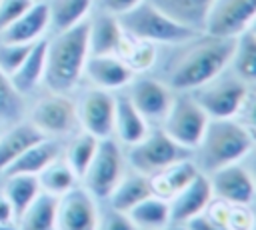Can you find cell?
Masks as SVG:
<instances>
[{
  "mask_svg": "<svg viewBox=\"0 0 256 230\" xmlns=\"http://www.w3.org/2000/svg\"><path fill=\"white\" fill-rule=\"evenodd\" d=\"M232 50V38L198 34L172 64L166 84L174 92H194L202 88L204 84L222 76V72L230 66Z\"/></svg>",
  "mask_w": 256,
  "mask_h": 230,
  "instance_id": "obj_1",
  "label": "cell"
},
{
  "mask_svg": "<svg viewBox=\"0 0 256 230\" xmlns=\"http://www.w3.org/2000/svg\"><path fill=\"white\" fill-rule=\"evenodd\" d=\"M90 56L88 42V20L80 22L74 28L56 32L48 40L46 52V74L44 84L50 92H72L78 82L84 78L86 60Z\"/></svg>",
  "mask_w": 256,
  "mask_h": 230,
  "instance_id": "obj_2",
  "label": "cell"
},
{
  "mask_svg": "<svg viewBox=\"0 0 256 230\" xmlns=\"http://www.w3.org/2000/svg\"><path fill=\"white\" fill-rule=\"evenodd\" d=\"M256 140L236 118H210L202 142L194 152H198V168L204 174H212L228 164L244 162Z\"/></svg>",
  "mask_w": 256,
  "mask_h": 230,
  "instance_id": "obj_3",
  "label": "cell"
},
{
  "mask_svg": "<svg viewBox=\"0 0 256 230\" xmlns=\"http://www.w3.org/2000/svg\"><path fill=\"white\" fill-rule=\"evenodd\" d=\"M118 18L128 34L152 42L156 46H182L188 44L198 34H202L174 20L170 14L154 6L150 0H144L142 4H138L136 8H132L130 12Z\"/></svg>",
  "mask_w": 256,
  "mask_h": 230,
  "instance_id": "obj_4",
  "label": "cell"
},
{
  "mask_svg": "<svg viewBox=\"0 0 256 230\" xmlns=\"http://www.w3.org/2000/svg\"><path fill=\"white\" fill-rule=\"evenodd\" d=\"M210 118L204 112V108L198 104L194 94L180 92V96H174V102L162 120L160 128L182 148L194 152L198 144L202 142V136L206 132Z\"/></svg>",
  "mask_w": 256,
  "mask_h": 230,
  "instance_id": "obj_5",
  "label": "cell"
},
{
  "mask_svg": "<svg viewBox=\"0 0 256 230\" xmlns=\"http://www.w3.org/2000/svg\"><path fill=\"white\" fill-rule=\"evenodd\" d=\"M190 154H192L190 150L176 144L158 126V128H150V132L140 142H136L126 150V164L130 166V170H136L144 176H152L154 172L182 158H188Z\"/></svg>",
  "mask_w": 256,
  "mask_h": 230,
  "instance_id": "obj_6",
  "label": "cell"
},
{
  "mask_svg": "<svg viewBox=\"0 0 256 230\" xmlns=\"http://www.w3.org/2000/svg\"><path fill=\"white\" fill-rule=\"evenodd\" d=\"M126 154L122 152V146L114 138H104L98 142L96 154L84 172L80 184L96 198L106 200L110 192L116 188V184L126 174Z\"/></svg>",
  "mask_w": 256,
  "mask_h": 230,
  "instance_id": "obj_7",
  "label": "cell"
},
{
  "mask_svg": "<svg viewBox=\"0 0 256 230\" xmlns=\"http://www.w3.org/2000/svg\"><path fill=\"white\" fill-rule=\"evenodd\" d=\"M28 122H32L48 138L68 136L80 128L76 102L62 92H50L42 96L32 106Z\"/></svg>",
  "mask_w": 256,
  "mask_h": 230,
  "instance_id": "obj_8",
  "label": "cell"
},
{
  "mask_svg": "<svg viewBox=\"0 0 256 230\" xmlns=\"http://www.w3.org/2000/svg\"><path fill=\"white\" fill-rule=\"evenodd\" d=\"M256 20V0H214L202 34L216 38H238L248 32Z\"/></svg>",
  "mask_w": 256,
  "mask_h": 230,
  "instance_id": "obj_9",
  "label": "cell"
},
{
  "mask_svg": "<svg viewBox=\"0 0 256 230\" xmlns=\"http://www.w3.org/2000/svg\"><path fill=\"white\" fill-rule=\"evenodd\" d=\"M248 92V84H244L240 78L218 76L216 80L194 90V98L204 108L208 118H236Z\"/></svg>",
  "mask_w": 256,
  "mask_h": 230,
  "instance_id": "obj_10",
  "label": "cell"
},
{
  "mask_svg": "<svg viewBox=\"0 0 256 230\" xmlns=\"http://www.w3.org/2000/svg\"><path fill=\"white\" fill-rule=\"evenodd\" d=\"M124 90H126L124 94L130 98L136 110L150 122V126L162 124L176 96L174 90L166 82L144 76V74H136Z\"/></svg>",
  "mask_w": 256,
  "mask_h": 230,
  "instance_id": "obj_11",
  "label": "cell"
},
{
  "mask_svg": "<svg viewBox=\"0 0 256 230\" xmlns=\"http://www.w3.org/2000/svg\"><path fill=\"white\" fill-rule=\"evenodd\" d=\"M80 130L96 136L98 140L112 138L114 132V110H116V94L100 88H90L82 94L76 104Z\"/></svg>",
  "mask_w": 256,
  "mask_h": 230,
  "instance_id": "obj_12",
  "label": "cell"
},
{
  "mask_svg": "<svg viewBox=\"0 0 256 230\" xmlns=\"http://www.w3.org/2000/svg\"><path fill=\"white\" fill-rule=\"evenodd\" d=\"M98 222V200L82 184L58 198L56 230H96Z\"/></svg>",
  "mask_w": 256,
  "mask_h": 230,
  "instance_id": "obj_13",
  "label": "cell"
},
{
  "mask_svg": "<svg viewBox=\"0 0 256 230\" xmlns=\"http://www.w3.org/2000/svg\"><path fill=\"white\" fill-rule=\"evenodd\" d=\"M214 198H222L232 204H252L256 198V182L246 164L236 162L208 174Z\"/></svg>",
  "mask_w": 256,
  "mask_h": 230,
  "instance_id": "obj_14",
  "label": "cell"
},
{
  "mask_svg": "<svg viewBox=\"0 0 256 230\" xmlns=\"http://www.w3.org/2000/svg\"><path fill=\"white\" fill-rule=\"evenodd\" d=\"M84 76L94 88L120 92L136 76L116 54H90L86 60Z\"/></svg>",
  "mask_w": 256,
  "mask_h": 230,
  "instance_id": "obj_15",
  "label": "cell"
},
{
  "mask_svg": "<svg viewBox=\"0 0 256 230\" xmlns=\"http://www.w3.org/2000/svg\"><path fill=\"white\" fill-rule=\"evenodd\" d=\"M214 198L212 194V184L208 174L200 172L186 188H182L172 200H170V218L172 224L184 226L190 218L202 214L210 200Z\"/></svg>",
  "mask_w": 256,
  "mask_h": 230,
  "instance_id": "obj_16",
  "label": "cell"
},
{
  "mask_svg": "<svg viewBox=\"0 0 256 230\" xmlns=\"http://www.w3.org/2000/svg\"><path fill=\"white\" fill-rule=\"evenodd\" d=\"M150 122L136 110V106L130 102L126 94H116V110H114V132L112 138L124 146L130 148L136 142H140L150 132Z\"/></svg>",
  "mask_w": 256,
  "mask_h": 230,
  "instance_id": "obj_17",
  "label": "cell"
},
{
  "mask_svg": "<svg viewBox=\"0 0 256 230\" xmlns=\"http://www.w3.org/2000/svg\"><path fill=\"white\" fill-rule=\"evenodd\" d=\"M50 28V8L46 2H32V6L14 22L10 24L0 38L6 42H20V44H34L36 40L44 38L46 30Z\"/></svg>",
  "mask_w": 256,
  "mask_h": 230,
  "instance_id": "obj_18",
  "label": "cell"
},
{
  "mask_svg": "<svg viewBox=\"0 0 256 230\" xmlns=\"http://www.w3.org/2000/svg\"><path fill=\"white\" fill-rule=\"evenodd\" d=\"M198 174H200L198 164L188 156V158H182V160H178V162L154 172L152 176H148V180H150L152 194H156V196H160V198L170 202Z\"/></svg>",
  "mask_w": 256,
  "mask_h": 230,
  "instance_id": "obj_19",
  "label": "cell"
},
{
  "mask_svg": "<svg viewBox=\"0 0 256 230\" xmlns=\"http://www.w3.org/2000/svg\"><path fill=\"white\" fill-rule=\"evenodd\" d=\"M46 52H48V40L40 38L32 44L28 56L18 66V70L10 76L12 88L22 96L34 92L42 82L46 74Z\"/></svg>",
  "mask_w": 256,
  "mask_h": 230,
  "instance_id": "obj_20",
  "label": "cell"
},
{
  "mask_svg": "<svg viewBox=\"0 0 256 230\" xmlns=\"http://www.w3.org/2000/svg\"><path fill=\"white\" fill-rule=\"evenodd\" d=\"M62 156V146L56 138H42L40 142L32 144L24 150L4 172L6 174H34L38 176L48 164Z\"/></svg>",
  "mask_w": 256,
  "mask_h": 230,
  "instance_id": "obj_21",
  "label": "cell"
},
{
  "mask_svg": "<svg viewBox=\"0 0 256 230\" xmlns=\"http://www.w3.org/2000/svg\"><path fill=\"white\" fill-rule=\"evenodd\" d=\"M124 36L120 18L108 12H100L94 20H88L90 54H116V48Z\"/></svg>",
  "mask_w": 256,
  "mask_h": 230,
  "instance_id": "obj_22",
  "label": "cell"
},
{
  "mask_svg": "<svg viewBox=\"0 0 256 230\" xmlns=\"http://www.w3.org/2000/svg\"><path fill=\"white\" fill-rule=\"evenodd\" d=\"M44 136L32 122H18L0 136V172H4L24 150L40 142Z\"/></svg>",
  "mask_w": 256,
  "mask_h": 230,
  "instance_id": "obj_23",
  "label": "cell"
},
{
  "mask_svg": "<svg viewBox=\"0 0 256 230\" xmlns=\"http://www.w3.org/2000/svg\"><path fill=\"white\" fill-rule=\"evenodd\" d=\"M116 56L134 72V74H146L154 68L158 60V46L152 42H146L142 38H136L124 30V36L116 48Z\"/></svg>",
  "mask_w": 256,
  "mask_h": 230,
  "instance_id": "obj_24",
  "label": "cell"
},
{
  "mask_svg": "<svg viewBox=\"0 0 256 230\" xmlns=\"http://www.w3.org/2000/svg\"><path fill=\"white\" fill-rule=\"evenodd\" d=\"M150 194H152V188H150L148 176H144L136 170H130L122 176V180L116 184V188L110 192V196L106 200L112 210L128 212L130 208H134L140 200H144Z\"/></svg>",
  "mask_w": 256,
  "mask_h": 230,
  "instance_id": "obj_25",
  "label": "cell"
},
{
  "mask_svg": "<svg viewBox=\"0 0 256 230\" xmlns=\"http://www.w3.org/2000/svg\"><path fill=\"white\" fill-rule=\"evenodd\" d=\"M126 214L130 216V220L134 222V226L138 230H162L172 224L170 202L156 194L146 196L134 208H130Z\"/></svg>",
  "mask_w": 256,
  "mask_h": 230,
  "instance_id": "obj_26",
  "label": "cell"
},
{
  "mask_svg": "<svg viewBox=\"0 0 256 230\" xmlns=\"http://www.w3.org/2000/svg\"><path fill=\"white\" fill-rule=\"evenodd\" d=\"M58 198L40 192L34 202L16 218L18 230H56Z\"/></svg>",
  "mask_w": 256,
  "mask_h": 230,
  "instance_id": "obj_27",
  "label": "cell"
},
{
  "mask_svg": "<svg viewBox=\"0 0 256 230\" xmlns=\"http://www.w3.org/2000/svg\"><path fill=\"white\" fill-rule=\"evenodd\" d=\"M154 6L170 14L174 20L182 22L184 26L202 32L206 14L214 0H150Z\"/></svg>",
  "mask_w": 256,
  "mask_h": 230,
  "instance_id": "obj_28",
  "label": "cell"
},
{
  "mask_svg": "<svg viewBox=\"0 0 256 230\" xmlns=\"http://www.w3.org/2000/svg\"><path fill=\"white\" fill-rule=\"evenodd\" d=\"M230 66L244 84H256V34L252 30L234 38Z\"/></svg>",
  "mask_w": 256,
  "mask_h": 230,
  "instance_id": "obj_29",
  "label": "cell"
},
{
  "mask_svg": "<svg viewBox=\"0 0 256 230\" xmlns=\"http://www.w3.org/2000/svg\"><path fill=\"white\" fill-rule=\"evenodd\" d=\"M38 182H40V190L50 194V196H64L66 192H70L72 188H76L80 184V178L76 176V172L68 166V162L60 156L56 158L52 164H48L40 174H38Z\"/></svg>",
  "mask_w": 256,
  "mask_h": 230,
  "instance_id": "obj_30",
  "label": "cell"
},
{
  "mask_svg": "<svg viewBox=\"0 0 256 230\" xmlns=\"http://www.w3.org/2000/svg\"><path fill=\"white\" fill-rule=\"evenodd\" d=\"M6 184H4V194L8 202L12 204L14 216L18 218L32 202L34 198L42 192L38 176L34 174H6Z\"/></svg>",
  "mask_w": 256,
  "mask_h": 230,
  "instance_id": "obj_31",
  "label": "cell"
},
{
  "mask_svg": "<svg viewBox=\"0 0 256 230\" xmlns=\"http://www.w3.org/2000/svg\"><path fill=\"white\" fill-rule=\"evenodd\" d=\"M94 0H54L50 8V26L54 32H62L88 20Z\"/></svg>",
  "mask_w": 256,
  "mask_h": 230,
  "instance_id": "obj_32",
  "label": "cell"
},
{
  "mask_svg": "<svg viewBox=\"0 0 256 230\" xmlns=\"http://www.w3.org/2000/svg\"><path fill=\"white\" fill-rule=\"evenodd\" d=\"M98 142H100V140H98L96 136H92V134L80 130V132L74 134V138L70 140V144H68L66 150H64V156H62V158L68 162V166L76 172V176H78L80 180H82L84 172L88 170V166H90V162H92V158H94V154H96Z\"/></svg>",
  "mask_w": 256,
  "mask_h": 230,
  "instance_id": "obj_33",
  "label": "cell"
},
{
  "mask_svg": "<svg viewBox=\"0 0 256 230\" xmlns=\"http://www.w3.org/2000/svg\"><path fill=\"white\" fill-rule=\"evenodd\" d=\"M32 44H20V42H0V72L4 76H12L18 66L24 62V58L28 56Z\"/></svg>",
  "mask_w": 256,
  "mask_h": 230,
  "instance_id": "obj_34",
  "label": "cell"
},
{
  "mask_svg": "<svg viewBox=\"0 0 256 230\" xmlns=\"http://www.w3.org/2000/svg\"><path fill=\"white\" fill-rule=\"evenodd\" d=\"M256 222V212L250 204H232L226 214V230H252Z\"/></svg>",
  "mask_w": 256,
  "mask_h": 230,
  "instance_id": "obj_35",
  "label": "cell"
},
{
  "mask_svg": "<svg viewBox=\"0 0 256 230\" xmlns=\"http://www.w3.org/2000/svg\"><path fill=\"white\" fill-rule=\"evenodd\" d=\"M34 0H0V34L14 24L30 6Z\"/></svg>",
  "mask_w": 256,
  "mask_h": 230,
  "instance_id": "obj_36",
  "label": "cell"
},
{
  "mask_svg": "<svg viewBox=\"0 0 256 230\" xmlns=\"http://www.w3.org/2000/svg\"><path fill=\"white\" fill-rule=\"evenodd\" d=\"M96 230H138V228L134 226V222L126 212H118L110 208L106 214H100V222Z\"/></svg>",
  "mask_w": 256,
  "mask_h": 230,
  "instance_id": "obj_37",
  "label": "cell"
},
{
  "mask_svg": "<svg viewBox=\"0 0 256 230\" xmlns=\"http://www.w3.org/2000/svg\"><path fill=\"white\" fill-rule=\"evenodd\" d=\"M236 120L250 132V136L256 140V94L254 92H248L238 114H236Z\"/></svg>",
  "mask_w": 256,
  "mask_h": 230,
  "instance_id": "obj_38",
  "label": "cell"
},
{
  "mask_svg": "<svg viewBox=\"0 0 256 230\" xmlns=\"http://www.w3.org/2000/svg\"><path fill=\"white\" fill-rule=\"evenodd\" d=\"M18 96H20V94L12 88L10 78L0 72V118L6 116V114H10V112L16 108Z\"/></svg>",
  "mask_w": 256,
  "mask_h": 230,
  "instance_id": "obj_39",
  "label": "cell"
},
{
  "mask_svg": "<svg viewBox=\"0 0 256 230\" xmlns=\"http://www.w3.org/2000/svg\"><path fill=\"white\" fill-rule=\"evenodd\" d=\"M102 2V10L114 16H122L126 12H130L132 8H136L138 4H142L144 0H100Z\"/></svg>",
  "mask_w": 256,
  "mask_h": 230,
  "instance_id": "obj_40",
  "label": "cell"
},
{
  "mask_svg": "<svg viewBox=\"0 0 256 230\" xmlns=\"http://www.w3.org/2000/svg\"><path fill=\"white\" fill-rule=\"evenodd\" d=\"M184 230H226V228L220 226V224H216L212 218H208V216L202 212V214L190 218V220L184 224Z\"/></svg>",
  "mask_w": 256,
  "mask_h": 230,
  "instance_id": "obj_41",
  "label": "cell"
},
{
  "mask_svg": "<svg viewBox=\"0 0 256 230\" xmlns=\"http://www.w3.org/2000/svg\"><path fill=\"white\" fill-rule=\"evenodd\" d=\"M8 222H16V216H14L12 204L8 202L6 194L0 192V224H8Z\"/></svg>",
  "mask_w": 256,
  "mask_h": 230,
  "instance_id": "obj_42",
  "label": "cell"
},
{
  "mask_svg": "<svg viewBox=\"0 0 256 230\" xmlns=\"http://www.w3.org/2000/svg\"><path fill=\"white\" fill-rule=\"evenodd\" d=\"M244 160H248V170H250V174H252V178H254V182H256V146L250 150V154L244 158Z\"/></svg>",
  "mask_w": 256,
  "mask_h": 230,
  "instance_id": "obj_43",
  "label": "cell"
},
{
  "mask_svg": "<svg viewBox=\"0 0 256 230\" xmlns=\"http://www.w3.org/2000/svg\"><path fill=\"white\" fill-rule=\"evenodd\" d=\"M0 230H18L16 222H8V224H0Z\"/></svg>",
  "mask_w": 256,
  "mask_h": 230,
  "instance_id": "obj_44",
  "label": "cell"
},
{
  "mask_svg": "<svg viewBox=\"0 0 256 230\" xmlns=\"http://www.w3.org/2000/svg\"><path fill=\"white\" fill-rule=\"evenodd\" d=\"M162 230H184V226H178V224H170V226H166V228H162Z\"/></svg>",
  "mask_w": 256,
  "mask_h": 230,
  "instance_id": "obj_45",
  "label": "cell"
},
{
  "mask_svg": "<svg viewBox=\"0 0 256 230\" xmlns=\"http://www.w3.org/2000/svg\"><path fill=\"white\" fill-rule=\"evenodd\" d=\"M250 30H252V32L256 34V20H254V24H252V28H250Z\"/></svg>",
  "mask_w": 256,
  "mask_h": 230,
  "instance_id": "obj_46",
  "label": "cell"
},
{
  "mask_svg": "<svg viewBox=\"0 0 256 230\" xmlns=\"http://www.w3.org/2000/svg\"><path fill=\"white\" fill-rule=\"evenodd\" d=\"M252 230H256V222H254V228H252Z\"/></svg>",
  "mask_w": 256,
  "mask_h": 230,
  "instance_id": "obj_47",
  "label": "cell"
},
{
  "mask_svg": "<svg viewBox=\"0 0 256 230\" xmlns=\"http://www.w3.org/2000/svg\"><path fill=\"white\" fill-rule=\"evenodd\" d=\"M34 2H36V0H34Z\"/></svg>",
  "mask_w": 256,
  "mask_h": 230,
  "instance_id": "obj_48",
  "label": "cell"
}]
</instances>
